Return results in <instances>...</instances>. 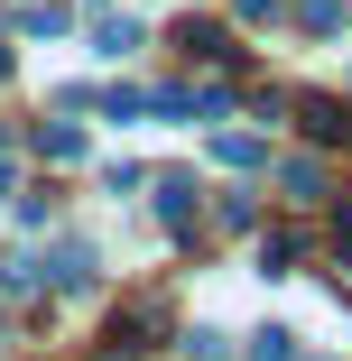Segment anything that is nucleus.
Returning <instances> with one entry per match:
<instances>
[{
    "label": "nucleus",
    "instance_id": "f03ea898",
    "mask_svg": "<svg viewBox=\"0 0 352 361\" xmlns=\"http://www.w3.org/2000/svg\"><path fill=\"white\" fill-rule=\"evenodd\" d=\"M288 195H297V204H324V167H315V158H288Z\"/></svg>",
    "mask_w": 352,
    "mask_h": 361
},
{
    "label": "nucleus",
    "instance_id": "7ed1b4c3",
    "mask_svg": "<svg viewBox=\"0 0 352 361\" xmlns=\"http://www.w3.org/2000/svg\"><path fill=\"white\" fill-rule=\"evenodd\" d=\"M186 204H195V185L186 176H158V213H167V223H186Z\"/></svg>",
    "mask_w": 352,
    "mask_h": 361
},
{
    "label": "nucleus",
    "instance_id": "20e7f679",
    "mask_svg": "<svg viewBox=\"0 0 352 361\" xmlns=\"http://www.w3.org/2000/svg\"><path fill=\"white\" fill-rule=\"evenodd\" d=\"M250 361H288V334H278V324H269V334H250Z\"/></svg>",
    "mask_w": 352,
    "mask_h": 361
},
{
    "label": "nucleus",
    "instance_id": "f257e3e1",
    "mask_svg": "<svg viewBox=\"0 0 352 361\" xmlns=\"http://www.w3.org/2000/svg\"><path fill=\"white\" fill-rule=\"evenodd\" d=\"M306 130L334 149V139H352V111H343V102H306Z\"/></svg>",
    "mask_w": 352,
    "mask_h": 361
}]
</instances>
